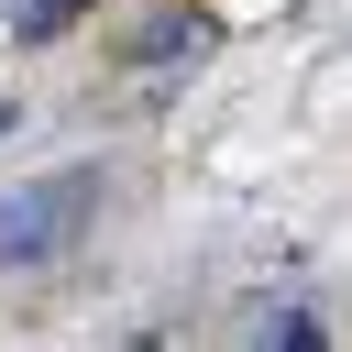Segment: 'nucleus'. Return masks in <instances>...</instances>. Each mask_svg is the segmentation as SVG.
<instances>
[{
    "instance_id": "obj_1",
    "label": "nucleus",
    "mask_w": 352,
    "mask_h": 352,
    "mask_svg": "<svg viewBox=\"0 0 352 352\" xmlns=\"http://www.w3.org/2000/svg\"><path fill=\"white\" fill-rule=\"evenodd\" d=\"M77 209H88V176H55V187H33V198L0 220V253H11V264H44V253H55V231H66Z\"/></svg>"
},
{
    "instance_id": "obj_2",
    "label": "nucleus",
    "mask_w": 352,
    "mask_h": 352,
    "mask_svg": "<svg viewBox=\"0 0 352 352\" xmlns=\"http://www.w3.org/2000/svg\"><path fill=\"white\" fill-rule=\"evenodd\" d=\"M264 352H330V330H319V319H275V330H264Z\"/></svg>"
},
{
    "instance_id": "obj_3",
    "label": "nucleus",
    "mask_w": 352,
    "mask_h": 352,
    "mask_svg": "<svg viewBox=\"0 0 352 352\" xmlns=\"http://www.w3.org/2000/svg\"><path fill=\"white\" fill-rule=\"evenodd\" d=\"M77 11H88V0H33V33H66Z\"/></svg>"
}]
</instances>
